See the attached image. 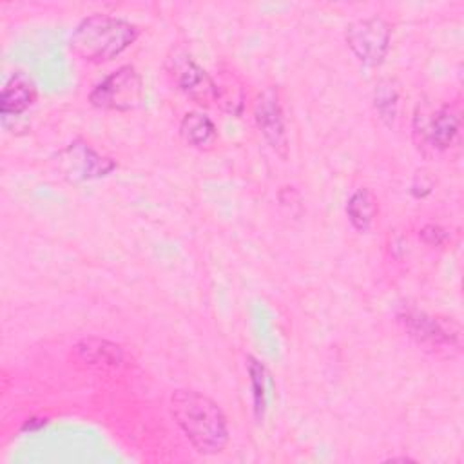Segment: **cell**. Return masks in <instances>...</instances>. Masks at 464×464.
<instances>
[{
    "label": "cell",
    "instance_id": "30bf717a",
    "mask_svg": "<svg viewBox=\"0 0 464 464\" xmlns=\"http://www.w3.org/2000/svg\"><path fill=\"white\" fill-rule=\"evenodd\" d=\"M181 138L196 149H210L218 140V130L210 118L199 112H188L179 125Z\"/></svg>",
    "mask_w": 464,
    "mask_h": 464
},
{
    "label": "cell",
    "instance_id": "52a82bcc",
    "mask_svg": "<svg viewBox=\"0 0 464 464\" xmlns=\"http://www.w3.org/2000/svg\"><path fill=\"white\" fill-rule=\"evenodd\" d=\"M167 74L170 76L176 89L187 94L192 102L205 107L216 102V82L190 56L174 54L172 58H169Z\"/></svg>",
    "mask_w": 464,
    "mask_h": 464
},
{
    "label": "cell",
    "instance_id": "8fae6325",
    "mask_svg": "<svg viewBox=\"0 0 464 464\" xmlns=\"http://www.w3.org/2000/svg\"><path fill=\"white\" fill-rule=\"evenodd\" d=\"M346 214L357 230L366 232L377 214V198L370 188L355 190L346 203Z\"/></svg>",
    "mask_w": 464,
    "mask_h": 464
},
{
    "label": "cell",
    "instance_id": "8992f818",
    "mask_svg": "<svg viewBox=\"0 0 464 464\" xmlns=\"http://www.w3.org/2000/svg\"><path fill=\"white\" fill-rule=\"evenodd\" d=\"M346 42L362 63L379 65L390 45V25L379 16L357 20L346 29Z\"/></svg>",
    "mask_w": 464,
    "mask_h": 464
},
{
    "label": "cell",
    "instance_id": "6da1fadb",
    "mask_svg": "<svg viewBox=\"0 0 464 464\" xmlns=\"http://www.w3.org/2000/svg\"><path fill=\"white\" fill-rule=\"evenodd\" d=\"M170 413L199 453H219L227 446V419L210 397L194 390H176L170 395Z\"/></svg>",
    "mask_w": 464,
    "mask_h": 464
},
{
    "label": "cell",
    "instance_id": "4fadbf2b",
    "mask_svg": "<svg viewBox=\"0 0 464 464\" xmlns=\"http://www.w3.org/2000/svg\"><path fill=\"white\" fill-rule=\"evenodd\" d=\"M397 98H399V91L390 80L381 82L377 85V89H375V107L381 112V116L388 121L393 120V116H395Z\"/></svg>",
    "mask_w": 464,
    "mask_h": 464
},
{
    "label": "cell",
    "instance_id": "5b68a950",
    "mask_svg": "<svg viewBox=\"0 0 464 464\" xmlns=\"http://www.w3.org/2000/svg\"><path fill=\"white\" fill-rule=\"evenodd\" d=\"M91 103L100 109L130 111L141 103V78L134 67L123 65L100 82L91 92Z\"/></svg>",
    "mask_w": 464,
    "mask_h": 464
},
{
    "label": "cell",
    "instance_id": "7a4b0ae2",
    "mask_svg": "<svg viewBox=\"0 0 464 464\" xmlns=\"http://www.w3.org/2000/svg\"><path fill=\"white\" fill-rule=\"evenodd\" d=\"M138 38V27L107 14L85 18L72 33L69 47L80 60L102 63L121 54Z\"/></svg>",
    "mask_w": 464,
    "mask_h": 464
},
{
    "label": "cell",
    "instance_id": "9c48e42d",
    "mask_svg": "<svg viewBox=\"0 0 464 464\" xmlns=\"http://www.w3.org/2000/svg\"><path fill=\"white\" fill-rule=\"evenodd\" d=\"M34 100H36V89L33 82L25 74L16 72L14 76L9 78V82L2 91L0 111L4 116L20 114L27 111L34 103Z\"/></svg>",
    "mask_w": 464,
    "mask_h": 464
},
{
    "label": "cell",
    "instance_id": "7c38bea8",
    "mask_svg": "<svg viewBox=\"0 0 464 464\" xmlns=\"http://www.w3.org/2000/svg\"><path fill=\"white\" fill-rule=\"evenodd\" d=\"M80 355L87 362H109V364H118L121 361V348L114 346L107 341H96L89 339L83 341L82 344L76 346Z\"/></svg>",
    "mask_w": 464,
    "mask_h": 464
},
{
    "label": "cell",
    "instance_id": "3957f363",
    "mask_svg": "<svg viewBox=\"0 0 464 464\" xmlns=\"http://www.w3.org/2000/svg\"><path fill=\"white\" fill-rule=\"evenodd\" d=\"M460 129L459 112L450 105L419 107L413 118V136L419 147L446 150Z\"/></svg>",
    "mask_w": 464,
    "mask_h": 464
},
{
    "label": "cell",
    "instance_id": "ba28073f",
    "mask_svg": "<svg viewBox=\"0 0 464 464\" xmlns=\"http://www.w3.org/2000/svg\"><path fill=\"white\" fill-rule=\"evenodd\" d=\"M256 121L261 134L270 143V147L277 150L281 156H286L285 120H283V112H281V105L276 91L268 89L263 94H259L256 102Z\"/></svg>",
    "mask_w": 464,
    "mask_h": 464
},
{
    "label": "cell",
    "instance_id": "277c9868",
    "mask_svg": "<svg viewBox=\"0 0 464 464\" xmlns=\"http://www.w3.org/2000/svg\"><path fill=\"white\" fill-rule=\"evenodd\" d=\"M399 323L404 332L422 348L431 352L440 350H459L460 346V328L450 321L444 323L433 315L417 310H406L399 314Z\"/></svg>",
    "mask_w": 464,
    "mask_h": 464
}]
</instances>
